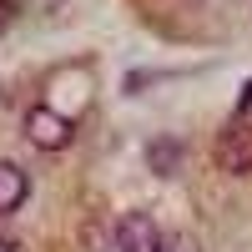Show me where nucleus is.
I'll return each mask as SVG.
<instances>
[{
  "label": "nucleus",
  "instance_id": "f257e3e1",
  "mask_svg": "<svg viewBox=\"0 0 252 252\" xmlns=\"http://www.w3.org/2000/svg\"><path fill=\"white\" fill-rule=\"evenodd\" d=\"M76 136V121L56 106H31L26 111V141L40 146V152H61V146H71Z\"/></svg>",
  "mask_w": 252,
  "mask_h": 252
},
{
  "label": "nucleus",
  "instance_id": "f03ea898",
  "mask_svg": "<svg viewBox=\"0 0 252 252\" xmlns=\"http://www.w3.org/2000/svg\"><path fill=\"white\" fill-rule=\"evenodd\" d=\"M217 166L222 172H237V177H247L252 172V126H227V131L217 136Z\"/></svg>",
  "mask_w": 252,
  "mask_h": 252
},
{
  "label": "nucleus",
  "instance_id": "7ed1b4c3",
  "mask_svg": "<svg viewBox=\"0 0 252 252\" xmlns=\"http://www.w3.org/2000/svg\"><path fill=\"white\" fill-rule=\"evenodd\" d=\"M161 237H166V232H161L152 217H141V212L121 217V222H116V232H111L116 252H157V242H161Z\"/></svg>",
  "mask_w": 252,
  "mask_h": 252
},
{
  "label": "nucleus",
  "instance_id": "20e7f679",
  "mask_svg": "<svg viewBox=\"0 0 252 252\" xmlns=\"http://www.w3.org/2000/svg\"><path fill=\"white\" fill-rule=\"evenodd\" d=\"M31 197V177H26V166L20 161H0V217H10L20 212Z\"/></svg>",
  "mask_w": 252,
  "mask_h": 252
},
{
  "label": "nucleus",
  "instance_id": "39448f33",
  "mask_svg": "<svg viewBox=\"0 0 252 252\" xmlns=\"http://www.w3.org/2000/svg\"><path fill=\"white\" fill-rule=\"evenodd\" d=\"M146 161H152V172H177V166H182V141L177 136H157L152 146H146Z\"/></svg>",
  "mask_w": 252,
  "mask_h": 252
},
{
  "label": "nucleus",
  "instance_id": "423d86ee",
  "mask_svg": "<svg viewBox=\"0 0 252 252\" xmlns=\"http://www.w3.org/2000/svg\"><path fill=\"white\" fill-rule=\"evenodd\" d=\"M157 252H202V247L187 237V232H166V237L157 242Z\"/></svg>",
  "mask_w": 252,
  "mask_h": 252
},
{
  "label": "nucleus",
  "instance_id": "0eeeda50",
  "mask_svg": "<svg viewBox=\"0 0 252 252\" xmlns=\"http://www.w3.org/2000/svg\"><path fill=\"white\" fill-rule=\"evenodd\" d=\"M237 116H252V81H247L242 96H237Z\"/></svg>",
  "mask_w": 252,
  "mask_h": 252
},
{
  "label": "nucleus",
  "instance_id": "6e6552de",
  "mask_svg": "<svg viewBox=\"0 0 252 252\" xmlns=\"http://www.w3.org/2000/svg\"><path fill=\"white\" fill-rule=\"evenodd\" d=\"M0 26H10V0H0Z\"/></svg>",
  "mask_w": 252,
  "mask_h": 252
},
{
  "label": "nucleus",
  "instance_id": "1a4fd4ad",
  "mask_svg": "<svg viewBox=\"0 0 252 252\" xmlns=\"http://www.w3.org/2000/svg\"><path fill=\"white\" fill-rule=\"evenodd\" d=\"M0 252H20V247H15V242H10L5 232H0Z\"/></svg>",
  "mask_w": 252,
  "mask_h": 252
}]
</instances>
